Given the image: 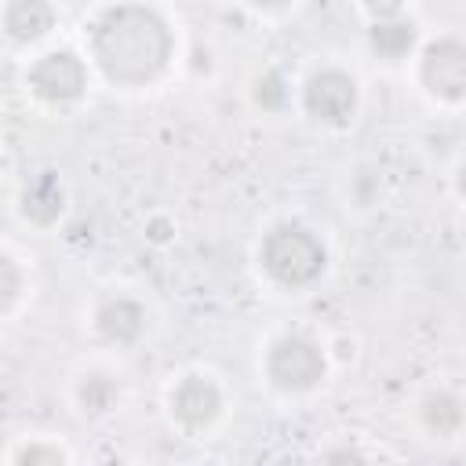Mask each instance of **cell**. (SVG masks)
<instances>
[{
  "label": "cell",
  "instance_id": "16",
  "mask_svg": "<svg viewBox=\"0 0 466 466\" xmlns=\"http://www.w3.org/2000/svg\"><path fill=\"white\" fill-rule=\"evenodd\" d=\"M0 277H4V309H11L15 306V299H18V288H22V277H18V266H15V258H0Z\"/></svg>",
  "mask_w": 466,
  "mask_h": 466
},
{
  "label": "cell",
  "instance_id": "11",
  "mask_svg": "<svg viewBox=\"0 0 466 466\" xmlns=\"http://www.w3.org/2000/svg\"><path fill=\"white\" fill-rule=\"evenodd\" d=\"M419 411H422L426 430L437 433V437H448V433H455V430L462 426V400H459L455 393H448V390L430 393Z\"/></svg>",
  "mask_w": 466,
  "mask_h": 466
},
{
  "label": "cell",
  "instance_id": "18",
  "mask_svg": "<svg viewBox=\"0 0 466 466\" xmlns=\"http://www.w3.org/2000/svg\"><path fill=\"white\" fill-rule=\"evenodd\" d=\"M149 237H153V240H164V237H167V233H164V222H153V226H149Z\"/></svg>",
  "mask_w": 466,
  "mask_h": 466
},
{
  "label": "cell",
  "instance_id": "19",
  "mask_svg": "<svg viewBox=\"0 0 466 466\" xmlns=\"http://www.w3.org/2000/svg\"><path fill=\"white\" fill-rule=\"evenodd\" d=\"M328 459H360V455H357V451H331Z\"/></svg>",
  "mask_w": 466,
  "mask_h": 466
},
{
  "label": "cell",
  "instance_id": "3",
  "mask_svg": "<svg viewBox=\"0 0 466 466\" xmlns=\"http://www.w3.org/2000/svg\"><path fill=\"white\" fill-rule=\"evenodd\" d=\"M266 375L277 390H288V393L313 390L324 379V353L317 342L302 335H284L266 353Z\"/></svg>",
  "mask_w": 466,
  "mask_h": 466
},
{
  "label": "cell",
  "instance_id": "15",
  "mask_svg": "<svg viewBox=\"0 0 466 466\" xmlns=\"http://www.w3.org/2000/svg\"><path fill=\"white\" fill-rule=\"evenodd\" d=\"M15 462H18V466H62L66 455H62L58 448H47V444H29V448L18 451Z\"/></svg>",
  "mask_w": 466,
  "mask_h": 466
},
{
  "label": "cell",
  "instance_id": "8",
  "mask_svg": "<svg viewBox=\"0 0 466 466\" xmlns=\"http://www.w3.org/2000/svg\"><path fill=\"white\" fill-rule=\"evenodd\" d=\"M95 328H98L102 339H109V342H116V346H127V342H135V339L142 335V328H146V309H142L135 299H127V295L106 299V302L98 306V313H95Z\"/></svg>",
  "mask_w": 466,
  "mask_h": 466
},
{
  "label": "cell",
  "instance_id": "13",
  "mask_svg": "<svg viewBox=\"0 0 466 466\" xmlns=\"http://www.w3.org/2000/svg\"><path fill=\"white\" fill-rule=\"evenodd\" d=\"M76 393H80L84 411H106L116 400V382L109 375H102V371H91V375H84Z\"/></svg>",
  "mask_w": 466,
  "mask_h": 466
},
{
  "label": "cell",
  "instance_id": "4",
  "mask_svg": "<svg viewBox=\"0 0 466 466\" xmlns=\"http://www.w3.org/2000/svg\"><path fill=\"white\" fill-rule=\"evenodd\" d=\"M29 87H33L36 98L62 106V102H73V98L84 95V87H87V69H84V62H80L73 51H47V55H40V58L33 62V69H29Z\"/></svg>",
  "mask_w": 466,
  "mask_h": 466
},
{
  "label": "cell",
  "instance_id": "5",
  "mask_svg": "<svg viewBox=\"0 0 466 466\" xmlns=\"http://www.w3.org/2000/svg\"><path fill=\"white\" fill-rule=\"evenodd\" d=\"M422 84L430 87V95L437 98H462L466 95V44L444 36V40H433L426 51H422Z\"/></svg>",
  "mask_w": 466,
  "mask_h": 466
},
{
  "label": "cell",
  "instance_id": "9",
  "mask_svg": "<svg viewBox=\"0 0 466 466\" xmlns=\"http://www.w3.org/2000/svg\"><path fill=\"white\" fill-rule=\"evenodd\" d=\"M55 25V7L47 0H11L4 11V29L18 44L40 40Z\"/></svg>",
  "mask_w": 466,
  "mask_h": 466
},
{
  "label": "cell",
  "instance_id": "1",
  "mask_svg": "<svg viewBox=\"0 0 466 466\" xmlns=\"http://www.w3.org/2000/svg\"><path fill=\"white\" fill-rule=\"evenodd\" d=\"M91 51L109 80L146 84L160 76L171 58V29L146 4H116L95 22Z\"/></svg>",
  "mask_w": 466,
  "mask_h": 466
},
{
  "label": "cell",
  "instance_id": "6",
  "mask_svg": "<svg viewBox=\"0 0 466 466\" xmlns=\"http://www.w3.org/2000/svg\"><path fill=\"white\" fill-rule=\"evenodd\" d=\"M302 102L320 124H346L357 109V84L339 69H320L306 80Z\"/></svg>",
  "mask_w": 466,
  "mask_h": 466
},
{
  "label": "cell",
  "instance_id": "17",
  "mask_svg": "<svg viewBox=\"0 0 466 466\" xmlns=\"http://www.w3.org/2000/svg\"><path fill=\"white\" fill-rule=\"evenodd\" d=\"M364 7H368V15L375 22H382V18H397L400 7H404V0H364Z\"/></svg>",
  "mask_w": 466,
  "mask_h": 466
},
{
  "label": "cell",
  "instance_id": "14",
  "mask_svg": "<svg viewBox=\"0 0 466 466\" xmlns=\"http://www.w3.org/2000/svg\"><path fill=\"white\" fill-rule=\"evenodd\" d=\"M255 102L262 109H280L288 102V87H284V76L277 69H266L258 80H255Z\"/></svg>",
  "mask_w": 466,
  "mask_h": 466
},
{
  "label": "cell",
  "instance_id": "12",
  "mask_svg": "<svg viewBox=\"0 0 466 466\" xmlns=\"http://www.w3.org/2000/svg\"><path fill=\"white\" fill-rule=\"evenodd\" d=\"M22 211L33 218V222H55L58 211H62V189L51 175H40L25 186L22 193Z\"/></svg>",
  "mask_w": 466,
  "mask_h": 466
},
{
  "label": "cell",
  "instance_id": "2",
  "mask_svg": "<svg viewBox=\"0 0 466 466\" xmlns=\"http://www.w3.org/2000/svg\"><path fill=\"white\" fill-rule=\"evenodd\" d=\"M266 273L284 284V288H302L309 280L320 277L324 269V248L320 240L295 222H280L262 237V251H258Z\"/></svg>",
  "mask_w": 466,
  "mask_h": 466
},
{
  "label": "cell",
  "instance_id": "20",
  "mask_svg": "<svg viewBox=\"0 0 466 466\" xmlns=\"http://www.w3.org/2000/svg\"><path fill=\"white\" fill-rule=\"evenodd\" d=\"M459 193H462V197H466V164H462V167H459Z\"/></svg>",
  "mask_w": 466,
  "mask_h": 466
},
{
  "label": "cell",
  "instance_id": "21",
  "mask_svg": "<svg viewBox=\"0 0 466 466\" xmlns=\"http://www.w3.org/2000/svg\"><path fill=\"white\" fill-rule=\"evenodd\" d=\"M251 4H258V7H280V4H288V0H251Z\"/></svg>",
  "mask_w": 466,
  "mask_h": 466
},
{
  "label": "cell",
  "instance_id": "7",
  "mask_svg": "<svg viewBox=\"0 0 466 466\" xmlns=\"http://www.w3.org/2000/svg\"><path fill=\"white\" fill-rule=\"evenodd\" d=\"M218 408H222V393H218V386H215L211 379H204V375H186V379L175 386V393H171V411H175V419H178L182 426H189V430L208 426V422L218 415Z\"/></svg>",
  "mask_w": 466,
  "mask_h": 466
},
{
  "label": "cell",
  "instance_id": "10",
  "mask_svg": "<svg viewBox=\"0 0 466 466\" xmlns=\"http://www.w3.org/2000/svg\"><path fill=\"white\" fill-rule=\"evenodd\" d=\"M371 47L379 58H404L411 47H415V22H404V18H382L371 25Z\"/></svg>",
  "mask_w": 466,
  "mask_h": 466
}]
</instances>
